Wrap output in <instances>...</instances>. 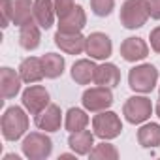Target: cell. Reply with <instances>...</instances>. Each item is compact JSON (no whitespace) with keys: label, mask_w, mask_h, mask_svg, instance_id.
<instances>
[{"label":"cell","mask_w":160,"mask_h":160,"mask_svg":"<svg viewBox=\"0 0 160 160\" xmlns=\"http://www.w3.org/2000/svg\"><path fill=\"white\" fill-rule=\"evenodd\" d=\"M0 128H2V136L6 141H17L21 139L27 130H28V115L25 108L12 106L4 111L2 121H0Z\"/></svg>","instance_id":"obj_1"},{"label":"cell","mask_w":160,"mask_h":160,"mask_svg":"<svg viewBox=\"0 0 160 160\" xmlns=\"http://www.w3.org/2000/svg\"><path fill=\"white\" fill-rule=\"evenodd\" d=\"M158 83V70L152 64H139L128 72V87L134 92L149 94Z\"/></svg>","instance_id":"obj_2"},{"label":"cell","mask_w":160,"mask_h":160,"mask_svg":"<svg viewBox=\"0 0 160 160\" xmlns=\"http://www.w3.org/2000/svg\"><path fill=\"white\" fill-rule=\"evenodd\" d=\"M21 151L28 160H45L53 152V141L43 132H30L25 136Z\"/></svg>","instance_id":"obj_3"},{"label":"cell","mask_w":160,"mask_h":160,"mask_svg":"<svg viewBox=\"0 0 160 160\" xmlns=\"http://www.w3.org/2000/svg\"><path fill=\"white\" fill-rule=\"evenodd\" d=\"M121 25L128 30L141 28L149 19V10L145 0H124L121 6Z\"/></svg>","instance_id":"obj_4"},{"label":"cell","mask_w":160,"mask_h":160,"mask_svg":"<svg viewBox=\"0 0 160 160\" xmlns=\"http://www.w3.org/2000/svg\"><path fill=\"white\" fill-rule=\"evenodd\" d=\"M92 130H94L96 138L109 141V139H115V138L121 136L122 122H121V119H119V115L115 111L106 109V111H100V113L94 115V119H92Z\"/></svg>","instance_id":"obj_5"},{"label":"cell","mask_w":160,"mask_h":160,"mask_svg":"<svg viewBox=\"0 0 160 160\" xmlns=\"http://www.w3.org/2000/svg\"><path fill=\"white\" fill-rule=\"evenodd\" d=\"M81 104L87 111L91 113H100V111H106L111 108L113 104V92L109 87H91L83 92L81 96Z\"/></svg>","instance_id":"obj_6"},{"label":"cell","mask_w":160,"mask_h":160,"mask_svg":"<svg viewBox=\"0 0 160 160\" xmlns=\"http://www.w3.org/2000/svg\"><path fill=\"white\" fill-rule=\"evenodd\" d=\"M152 113V104L147 96H130L124 102L122 115L130 124H143Z\"/></svg>","instance_id":"obj_7"},{"label":"cell","mask_w":160,"mask_h":160,"mask_svg":"<svg viewBox=\"0 0 160 160\" xmlns=\"http://www.w3.org/2000/svg\"><path fill=\"white\" fill-rule=\"evenodd\" d=\"M49 91L43 87V85H28L25 91H23V96H21V102H23V108L30 113V115H38L42 113L51 102H49Z\"/></svg>","instance_id":"obj_8"},{"label":"cell","mask_w":160,"mask_h":160,"mask_svg":"<svg viewBox=\"0 0 160 160\" xmlns=\"http://www.w3.org/2000/svg\"><path fill=\"white\" fill-rule=\"evenodd\" d=\"M85 53L91 58H94V60H106L113 53V43H111V40H109L108 34H104V32H92V34L87 36Z\"/></svg>","instance_id":"obj_9"},{"label":"cell","mask_w":160,"mask_h":160,"mask_svg":"<svg viewBox=\"0 0 160 160\" xmlns=\"http://www.w3.org/2000/svg\"><path fill=\"white\" fill-rule=\"evenodd\" d=\"M85 43H87V36H83L81 32H60L57 30L55 34V45L68 53V55H81L85 51Z\"/></svg>","instance_id":"obj_10"},{"label":"cell","mask_w":160,"mask_h":160,"mask_svg":"<svg viewBox=\"0 0 160 160\" xmlns=\"http://www.w3.org/2000/svg\"><path fill=\"white\" fill-rule=\"evenodd\" d=\"M21 83L23 79L19 75V72L4 66L0 68V92H2L4 100H12L21 92Z\"/></svg>","instance_id":"obj_11"},{"label":"cell","mask_w":160,"mask_h":160,"mask_svg":"<svg viewBox=\"0 0 160 160\" xmlns=\"http://www.w3.org/2000/svg\"><path fill=\"white\" fill-rule=\"evenodd\" d=\"M149 55V45L143 38H126L122 43H121V57L126 60V62H139V60H145Z\"/></svg>","instance_id":"obj_12"},{"label":"cell","mask_w":160,"mask_h":160,"mask_svg":"<svg viewBox=\"0 0 160 160\" xmlns=\"http://www.w3.org/2000/svg\"><path fill=\"white\" fill-rule=\"evenodd\" d=\"M34 122L43 132H57L60 130V124H62V111L57 104H49L42 113L36 115Z\"/></svg>","instance_id":"obj_13"},{"label":"cell","mask_w":160,"mask_h":160,"mask_svg":"<svg viewBox=\"0 0 160 160\" xmlns=\"http://www.w3.org/2000/svg\"><path fill=\"white\" fill-rule=\"evenodd\" d=\"M10 12H12V23L19 28L34 21L32 0H10Z\"/></svg>","instance_id":"obj_14"},{"label":"cell","mask_w":160,"mask_h":160,"mask_svg":"<svg viewBox=\"0 0 160 160\" xmlns=\"http://www.w3.org/2000/svg\"><path fill=\"white\" fill-rule=\"evenodd\" d=\"M19 75L23 79V83H38L45 77L43 73V64H42V57H27L21 64H19Z\"/></svg>","instance_id":"obj_15"},{"label":"cell","mask_w":160,"mask_h":160,"mask_svg":"<svg viewBox=\"0 0 160 160\" xmlns=\"http://www.w3.org/2000/svg\"><path fill=\"white\" fill-rule=\"evenodd\" d=\"M68 145H70V149L75 154H79V156H89V152L94 147V132H91L87 128L77 130V132H70Z\"/></svg>","instance_id":"obj_16"},{"label":"cell","mask_w":160,"mask_h":160,"mask_svg":"<svg viewBox=\"0 0 160 160\" xmlns=\"http://www.w3.org/2000/svg\"><path fill=\"white\" fill-rule=\"evenodd\" d=\"M96 68L98 66L94 64V58H81V60L73 62L70 73L77 85H91V83H94Z\"/></svg>","instance_id":"obj_17"},{"label":"cell","mask_w":160,"mask_h":160,"mask_svg":"<svg viewBox=\"0 0 160 160\" xmlns=\"http://www.w3.org/2000/svg\"><path fill=\"white\" fill-rule=\"evenodd\" d=\"M87 25V13L83 10V6H79L75 4V8L64 15L62 19H58V30L60 32H81Z\"/></svg>","instance_id":"obj_18"},{"label":"cell","mask_w":160,"mask_h":160,"mask_svg":"<svg viewBox=\"0 0 160 160\" xmlns=\"http://www.w3.org/2000/svg\"><path fill=\"white\" fill-rule=\"evenodd\" d=\"M55 4L53 0H34V21L40 25V28L47 30L55 25Z\"/></svg>","instance_id":"obj_19"},{"label":"cell","mask_w":160,"mask_h":160,"mask_svg":"<svg viewBox=\"0 0 160 160\" xmlns=\"http://www.w3.org/2000/svg\"><path fill=\"white\" fill-rule=\"evenodd\" d=\"M121 83V70L113 64V62H104L96 68V75H94V85L100 87H117Z\"/></svg>","instance_id":"obj_20"},{"label":"cell","mask_w":160,"mask_h":160,"mask_svg":"<svg viewBox=\"0 0 160 160\" xmlns=\"http://www.w3.org/2000/svg\"><path fill=\"white\" fill-rule=\"evenodd\" d=\"M40 42H42V32H40V25L36 21L21 27V30H19V43H21L23 49L34 51V49H38Z\"/></svg>","instance_id":"obj_21"},{"label":"cell","mask_w":160,"mask_h":160,"mask_svg":"<svg viewBox=\"0 0 160 160\" xmlns=\"http://www.w3.org/2000/svg\"><path fill=\"white\" fill-rule=\"evenodd\" d=\"M138 143L145 149H154L160 145V124L158 122H147L141 124L138 130Z\"/></svg>","instance_id":"obj_22"},{"label":"cell","mask_w":160,"mask_h":160,"mask_svg":"<svg viewBox=\"0 0 160 160\" xmlns=\"http://www.w3.org/2000/svg\"><path fill=\"white\" fill-rule=\"evenodd\" d=\"M42 64H43V73L47 79H57L64 73V57L57 55V53H45L42 57Z\"/></svg>","instance_id":"obj_23"},{"label":"cell","mask_w":160,"mask_h":160,"mask_svg":"<svg viewBox=\"0 0 160 160\" xmlns=\"http://www.w3.org/2000/svg\"><path fill=\"white\" fill-rule=\"evenodd\" d=\"M64 126L68 132H77V130H83L89 126V115H87V109H81V108H70L66 111V117H64Z\"/></svg>","instance_id":"obj_24"},{"label":"cell","mask_w":160,"mask_h":160,"mask_svg":"<svg viewBox=\"0 0 160 160\" xmlns=\"http://www.w3.org/2000/svg\"><path fill=\"white\" fill-rule=\"evenodd\" d=\"M89 158L92 160H117L119 158V151L115 145L111 143H106V139L98 145L92 147V151L89 152Z\"/></svg>","instance_id":"obj_25"},{"label":"cell","mask_w":160,"mask_h":160,"mask_svg":"<svg viewBox=\"0 0 160 160\" xmlns=\"http://www.w3.org/2000/svg\"><path fill=\"white\" fill-rule=\"evenodd\" d=\"M91 10L98 17H108L115 10V0H91Z\"/></svg>","instance_id":"obj_26"},{"label":"cell","mask_w":160,"mask_h":160,"mask_svg":"<svg viewBox=\"0 0 160 160\" xmlns=\"http://www.w3.org/2000/svg\"><path fill=\"white\" fill-rule=\"evenodd\" d=\"M53 4H55V12H57V17L58 19H62L64 15H68L75 8L73 0H53Z\"/></svg>","instance_id":"obj_27"},{"label":"cell","mask_w":160,"mask_h":160,"mask_svg":"<svg viewBox=\"0 0 160 160\" xmlns=\"http://www.w3.org/2000/svg\"><path fill=\"white\" fill-rule=\"evenodd\" d=\"M0 15H2V28H8V25L12 23L10 0H0Z\"/></svg>","instance_id":"obj_28"},{"label":"cell","mask_w":160,"mask_h":160,"mask_svg":"<svg viewBox=\"0 0 160 160\" xmlns=\"http://www.w3.org/2000/svg\"><path fill=\"white\" fill-rule=\"evenodd\" d=\"M147 2V10H149V17L160 21V0H145Z\"/></svg>","instance_id":"obj_29"},{"label":"cell","mask_w":160,"mask_h":160,"mask_svg":"<svg viewBox=\"0 0 160 160\" xmlns=\"http://www.w3.org/2000/svg\"><path fill=\"white\" fill-rule=\"evenodd\" d=\"M149 40H151V49H152L154 53H158V55H160V27H156V28H152V30H151Z\"/></svg>","instance_id":"obj_30"},{"label":"cell","mask_w":160,"mask_h":160,"mask_svg":"<svg viewBox=\"0 0 160 160\" xmlns=\"http://www.w3.org/2000/svg\"><path fill=\"white\" fill-rule=\"evenodd\" d=\"M4 160H21V158H19L17 154H6V156H4Z\"/></svg>","instance_id":"obj_31"},{"label":"cell","mask_w":160,"mask_h":160,"mask_svg":"<svg viewBox=\"0 0 160 160\" xmlns=\"http://www.w3.org/2000/svg\"><path fill=\"white\" fill-rule=\"evenodd\" d=\"M58 158H62V160H66V158H75V154H68V152H66V154H60Z\"/></svg>","instance_id":"obj_32"},{"label":"cell","mask_w":160,"mask_h":160,"mask_svg":"<svg viewBox=\"0 0 160 160\" xmlns=\"http://www.w3.org/2000/svg\"><path fill=\"white\" fill-rule=\"evenodd\" d=\"M154 111H156V115H158V119H160V102L156 104V108H154Z\"/></svg>","instance_id":"obj_33"},{"label":"cell","mask_w":160,"mask_h":160,"mask_svg":"<svg viewBox=\"0 0 160 160\" xmlns=\"http://www.w3.org/2000/svg\"><path fill=\"white\" fill-rule=\"evenodd\" d=\"M158 94H160V89H158Z\"/></svg>","instance_id":"obj_34"}]
</instances>
